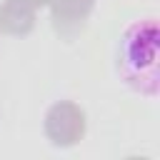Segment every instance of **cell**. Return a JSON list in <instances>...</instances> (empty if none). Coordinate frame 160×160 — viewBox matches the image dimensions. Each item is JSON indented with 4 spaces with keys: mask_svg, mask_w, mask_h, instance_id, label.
<instances>
[{
    "mask_svg": "<svg viewBox=\"0 0 160 160\" xmlns=\"http://www.w3.org/2000/svg\"><path fill=\"white\" fill-rule=\"evenodd\" d=\"M112 68L118 80L148 98L155 100L158 90H160V28H158V18L148 15V18H138L130 20L118 40H115V50H112Z\"/></svg>",
    "mask_w": 160,
    "mask_h": 160,
    "instance_id": "1",
    "label": "cell"
}]
</instances>
